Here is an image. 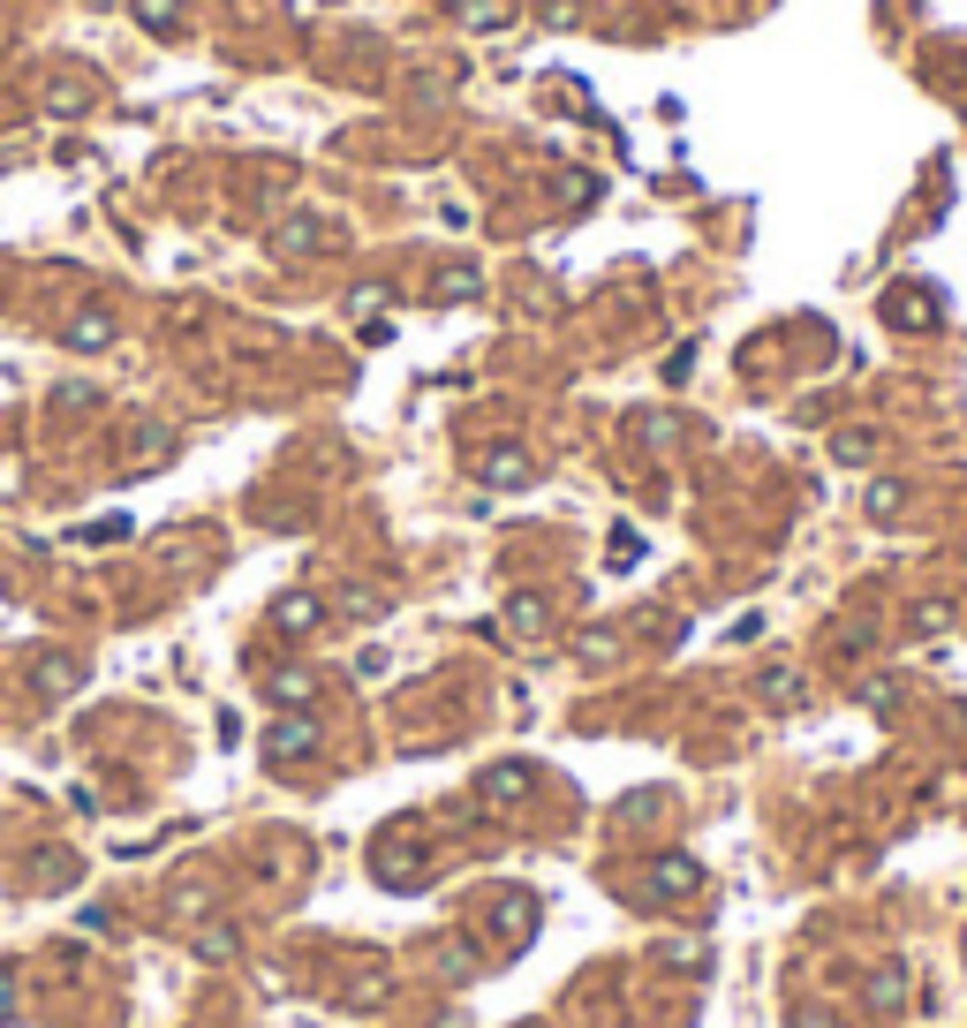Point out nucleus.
Returning <instances> with one entry per match:
<instances>
[{"label":"nucleus","instance_id":"1","mask_svg":"<svg viewBox=\"0 0 967 1028\" xmlns=\"http://www.w3.org/2000/svg\"><path fill=\"white\" fill-rule=\"evenodd\" d=\"M484 477H492V484H529V462L514 454V446H499L492 462H484Z\"/></svg>","mask_w":967,"mask_h":1028},{"label":"nucleus","instance_id":"2","mask_svg":"<svg viewBox=\"0 0 967 1028\" xmlns=\"http://www.w3.org/2000/svg\"><path fill=\"white\" fill-rule=\"evenodd\" d=\"M99 341H114V318H99V310L68 326V348H99Z\"/></svg>","mask_w":967,"mask_h":1028},{"label":"nucleus","instance_id":"3","mask_svg":"<svg viewBox=\"0 0 967 1028\" xmlns=\"http://www.w3.org/2000/svg\"><path fill=\"white\" fill-rule=\"evenodd\" d=\"M930 295H892V326H930Z\"/></svg>","mask_w":967,"mask_h":1028},{"label":"nucleus","instance_id":"4","mask_svg":"<svg viewBox=\"0 0 967 1028\" xmlns=\"http://www.w3.org/2000/svg\"><path fill=\"white\" fill-rule=\"evenodd\" d=\"M869 998H877V1006H900V998H907V968H900V960H892V968L869 983Z\"/></svg>","mask_w":967,"mask_h":1028},{"label":"nucleus","instance_id":"5","mask_svg":"<svg viewBox=\"0 0 967 1028\" xmlns=\"http://www.w3.org/2000/svg\"><path fill=\"white\" fill-rule=\"evenodd\" d=\"M136 16H144V31L174 38V0H136Z\"/></svg>","mask_w":967,"mask_h":1028},{"label":"nucleus","instance_id":"6","mask_svg":"<svg viewBox=\"0 0 967 1028\" xmlns=\"http://www.w3.org/2000/svg\"><path fill=\"white\" fill-rule=\"evenodd\" d=\"M310 741H318V734H310V726H272V756H295V749H310Z\"/></svg>","mask_w":967,"mask_h":1028},{"label":"nucleus","instance_id":"7","mask_svg":"<svg viewBox=\"0 0 967 1028\" xmlns=\"http://www.w3.org/2000/svg\"><path fill=\"white\" fill-rule=\"evenodd\" d=\"M280 628H318V605H310V598H288V605H280Z\"/></svg>","mask_w":967,"mask_h":1028},{"label":"nucleus","instance_id":"8","mask_svg":"<svg viewBox=\"0 0 967 1028\" xmlns=\"http://www.w3.org/2000/svg\"><path fill=\"white\" fill-rule=\"evenodd\" d=\"M529 787V779H522V764H507V771H499V779H492V802H514V794H522Z\"/></svg>","mask_w":967,"mask_h":1028},{"label":"nucleus","instance_id":"9","mask_svg":"<svg viewBox=\"0 0 967 1028\" xmlns=\"http://www.w3.org/2000/svg\"><path fill=\"white\" fill-rule=\"evenodd\" d=\"M764 696H771V703H794V696H801V681H794V673H771Z\"/></svg>","mask_w":967,"mask_h":1028},{"label":"nucleus","instance_id":"10","mask_svg":"<svg viewBox=\"0 0 967 1028\" xmlns=\"http://www.w3.org/2000/svg\"><path fill=\"white\" fill-rule=\"evenodd\" d=\"M8 991H16V983H8V976H0V1013H8Z\"/></svg>","mask_w":967,"mask_h":1028},{"label":"nucleus","instance_id":"11","mask_svg":"<svg viewBox=\"0 0 967 1028\" xmlns=\"http://www.w3.org/2000/svg\"><path fill=\"white\" fill-rule=\"evenodd\" d=\"M794 1028H832V1021H794Z\"/></svg>","mask_w":967,"mask_h":1028}]
</instances>
